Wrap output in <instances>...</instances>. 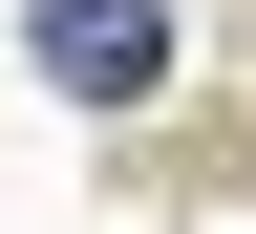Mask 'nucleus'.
Returning a JSON list of instances; mask_svg holds the SVG:
<instances>
[{"label":"nucleus","mask_w":256,"mask_h":234,"mask_svg":"<svg viewBox=\"0 0 256 234\" xmlns=\"http://www.w3.org/2000/svg\"><path fill=\"white\" fill-rule=\"evenodd\" d=\"M43 85L150 107V85H171V0H43Z\"/></svg>","instance_id":"nucleus-1"}]
</instances>
